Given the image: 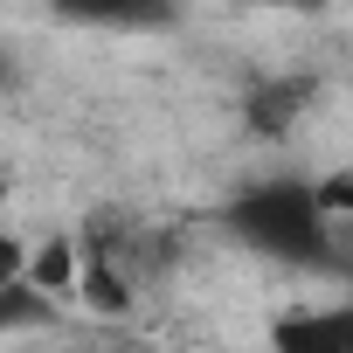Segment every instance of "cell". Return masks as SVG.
<instances>
[{
    "instance_id": "6da1fadb",
    "label": "cell",
    "mask_w": 353,
    "mask_h": 353,
    "mask_svg": "<svg viewBox=\"0 0 353 353\" xmlns=\"http://www.w3.org/2000/svg\"><path fill=\"white\" fill-rule=\"evenodd\" d=\"M222 229L284 270L353 277V222H332L319 208L312 181H250L222 201Z\"/></svg>"
},
{
    "instance_id": "7a4b0ae2",
    "label": "cell",
    "mask_w": 353,
    "mask_h": 353,
    "mask_svg": "<svg viewBox=\"0 0 353 353\" xmlns=\"http://www.w3.org/2000/svg\"><path fill=\"white\" fill-rule=\"evenodd\" d=\"M270 339L284 353H353V298L339 305H298L270 325Z\"/></svg>"
},
{
    "instance_id": "3957f363",
    "label": "cell",
    "mask_w": 353,
    "mask_h": 353,
    "mask_svg": "<svg viewBox=\"0 0 353 353\" xmlns=\"http://www.w3.org/2000/svg\"><path fill=\"white\" fill-rule=\"evenodd\" d=\"M49 14L83 28H166L173 0H49Z\"/></svg>"
},
{
    "instance_id": "277c9868",
    "label": "cell",
    "mask_w": 353,
    "mask_h": 353,
    "mask_svg": "<svg viewBox=\"0 0 353 353\" xmlns=\"http://www.w3.org/2000/svg\"><path fill=\"white\" fill-rule=\"evenodd\" d=\"M28 277L49 298H77V236H42L28 250Z\"/></svg>"
},
{
    "instance_id": "5b68a950",
    "label": "cell",
    "mask_w": 353,
    "mask_h": 353,
    "mask_svg": "<svg viewBox=\"0 0 353 353\" xmlns=\"http://www.w3.org/2000/svg\"><path fill=\"white\" fill-rule=\"evenodd\" d=\"M298 104H305V83H263V77H256V90H250V125H256L263 139H284L291 118H298Z\"/></svg>"
},
{
    "instance_id": "8992f818",
    "label": "cell",
    "mask_w": 353,
    "mask_h": 353,
    "mask_svg": "<svg viewBox=\"0 0 353 353\" xmlns=\"http://www.w3.org/2000/svg\"><path fill=\"white\" fill-rule=\"evenodd\" d=\"M49 291L35 284V277H14V284H0V339L8 332H35L42 319H49Z\"/></svg>"
},
{
    "instance_id": "52a82bcc",
    "label": "cell",
    "mask_w": 353,
    "mask_h": 353,
    "mask_svg": "<svg viewBox=\"0 0 353 353\" xmlns=\"http://www.w3.org/2000/svg\"><path fill=\"white\" fill-rule=\"evenodd\" d=\"M312 188H319V208H325L332 222H353V166L325 173V181H312Z\"/></svg>"
},
{
    "instance_id": "ba28073f",
    "label": "cell",
    "mask_w": 353,
    "mask_h": 353,
    "mask_svg": "<svg viewBox=\"0 0 353 353\" xmlns=\"http://www.w3.org/2000/svg\"><path fill=\"white\" fill-rule=\"evenodd\" d=\"M14 277H28V243L14 229H0V284H14Z\"/></svg>"
},
{
    "instance_id": "9c48e42d",
    "label": "cell",
    "mask_w": 353,
    "mask_h": 353,
    "mask_svg": "<svg viewBox=\"0 0 353 353\" xmlns=\"http://www.w3.org/2000/svg\"><path fill=\"white\" fill-rule=\"evenodd\" d=\"M229 8H250V14H319L325 0H229Z\"/></svg>"
}]
</instances>
